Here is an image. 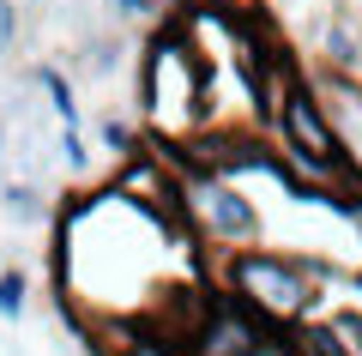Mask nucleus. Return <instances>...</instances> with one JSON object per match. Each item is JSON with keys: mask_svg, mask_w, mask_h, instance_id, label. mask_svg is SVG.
Wrapping results in <instances>:
<instances>
[{"mask_svg": "<svg viewBox=\"0 0 362 356\" xmlns=\"http://www.w3.org/2000/svg\"><path fill=\"white\" fill-rule=\"evenodd\" d=\"M109 13H115L121 25H163L169 0H109Z\"/></svg>", "mask_w": 362, "mask_h": 356, "instance_id": "obj_11", "label": "nucleus"}, {"mask_svg": "<svg viewBox=\"0 0 362 356\" xmlns=\"http://www.w3.org/2000/svg\"><path fill=\"white\" fill-rule=\"evenodd\" d=\"M115 356H194V350H187L181 338H169V332H163V338H157V332H133Z\"/></svg>", "mask_w": 362, "mask_h": 356, "instance_id": "obj_9", "label": "nucleus"}, {"mask_svg": "<svg viewBox=\"0 0 362 356\" xmlns=\"http://www.w3.org/2000/svg\"><path fill=\"white\" fill-rule=\"evenodd\" d=\"M30 308V284H25V272H0V320H18Z\"/></svg>", "mask_w": 362, "mask_h": 356, "instance_id": "obj_10", "label": "nucleus"}, {"mask_svg": "<svg viewBox=\"0 0 362 356\" xmlns=\"http://www.w3.org/2000/svg\"><path fill=\"white\" fill-rule=\"evenodd\" d=\"M320 278H326L320 260L272 254V248H259V242L230 248V260H223V290H230L242 308H254L259 320H272V326L308 320L314 302H320Z\"/></svg>", "mask_w": 362, "mask_h": 356, "instance_id": "obj_1", "label": "nucleus"}, {"mask_svg": "<svg viewBox=\"0 0 362 356\" xmlns=\"http://www.w3.org/2000/svg\"><path fill=\"white\" fill-rule=\"evenodd\" d=\"M103 145H109L115 163H133V157H139V139H133V127L121 121V115H109V121H103Z\"/></svg>", "mask_w": 362, "mask_h": 356, "instance_id": "obj_13", "label": "nucleus"}, {"mask_svg": "<svg viewBox=\"0 0 362 356\" xmlns=\"http://www.w3.org/2000/svg\"><path fill=\"white\" fill-rule=\"evenodd\" d=\"M139 91H145V121L163 133H199L211 121L206 109V61L187 42L181 25H157L151 49L139 67Z\"/></svg>", "mask_w": 362, "mask_h": 356, "instance_id": "obj_2", "label": "nucleus"}, {"mask_svg": "<svg viewBox=\"0 0 362 356\" xmlns=\"http://www.w3.org/2000/svg\"><path fill=\"white\" fill-rule=\"evenodd\" d=\"M0 212L18 217V224H37V217H49V205H42L37 188H25V181H6V188H0Z\"/></svg>", "mask_w": 362, "mask_h": 356, "instance_id": "obj_8", "label": "nucleus"}, {"mask_svg": "<svg viewBox=\"0 0 362 356\" xmlns=\"http://www.w3.org/2000/svg\"><path fill=\"white\" fill-rule=\"evenodd\" d=\"M37 91H49V109L61 115V127H78V103H73V85H66V73L61 67H37Z\"/></svg>", "mask_w": 362, "mask_h": 356, "instance_id": "obj_7", "label": "nucleus"}, {"mask_svg": "<svg viewBox=\"0 0 362 356\" xmlns=\"http://www.w3.org/2000/svg\"><path fill=\"white\" fill-rule=\"evenodd\" d=\"M181 212H187V224H194L199 236H211V242H223V248H247V242L266 236L259 205L211 163H187L181 169Z\"/></svg>", "mask_w": 362, "mask_h": 356, "instance_id": "obj_4", "label": "nucleus"}, {"mask_svg": "<svg viewBox=\"0 0 362 356\" xmlns=\"http://www.w3.org/2000/svg\"><path fill=\"white\" fill-rule=\"evenodd\" d=\"M13 37H18V6H13V0H0V42L13 49Z\"/></svg>", "mask_w": 362, "mask_h": 356, "instance_id": "obj_15", "label": "nucleus"}, {"mask_svg": "<svg viewBox=\"0 0 362 356\" xmlns=\"http://www.w3.org/2000/svg\"><path fill=\"white\" fill-rule=\"evenodd\" d=\"M272 338H278V326L223 290L218 302H206L199 326L187 332V350L194 356H272Z\"/></svg>", "mask_w": 362, "mask_h": 356, "instance_id": "obj_5", "label": "nucleus"}, {"mask_svg": "<svg viewBox=\"0 0 362 356\" xmlns=\"http://www.w3.org/2000/svg\"><path fill=\"white\" fill-rule=\"evenodd\" d=\"M272 127H278V139H284V157L308 181H320L326 193H338V188L356 181L350 145H344V133H338V121L326 115V103H320L314 85L296 79V85L284 91V103H278V115H272Z\"/></svg>", "mask_w": 362, "mask_h": 356, "instance_id": "obj_3", "label": "nucleus"}, {"mask_svg": "<svg viewBox=\"0 0 362 356\" xmlns=\"http://www.w3.org/2000/svg\"><path fill=\"white\" fill-rule=\"evenodd\" d=\"M332 205H338V212H344V224L356 229V242H362V188H356V181H350L344 193H332Z\"/></svg>", "mask_w": 362, "mask_h": 356, "instance_id": "obj_14", "label": "nucleus"}, {"mask_svg": "<svg viewBox=\"0 0 362 356\" xmlns=\"http://www.w3.org/2000/svg\"><path fill=\"white\" fill-rule=\"evenodd\" d=\"M326 326H332V338H338V350H344V356H362V314H356V308L326 314Z\"/></svg>", "mask_w": 362, "mask_h": 356, "instance_id": "obj_12", "label": "nucleus"}, {"mask_svg": "<svg viewBox=\"0 0 362 356\" xmlns=\"http://www.w3.org/2000/svg\"><path fill=\"white\" fill-rule=\"evenodd\" d=\"M326 61H332V73H362V30L356 18H350V6H338L332 25H326Z\"/></svg>", "mask_w": 362, "mask_h": 356, "instance_id": "obj_6", "label": "nucleus"}, {"mask_svg": "<svg viewBox=\"0 0 362 356\" xmlns=\"http://www.w3.org/2000/svg\"><path fill=\"white\" fill-rule=\"evenodd\" d=\"M0 151H6V127H0Z\"/></svg>", "mask_w": 362, "mask_h": 356, "instance_id": "obj_16", "label": "nucleus"}, {"mask_svg": "<svg viewBox=\"0 0 362 356\" xmlns=\"http://www.w3.org/2000/svg\"><path fill=\"white\" fill-rule=\"evenodd\" d=\"M0 49H6V42H0Z\"/></svg>", "mask_w": 362, "mask_h": 356, "instance_id": "obj_17", "label": "nucleus"}]
</instances>
